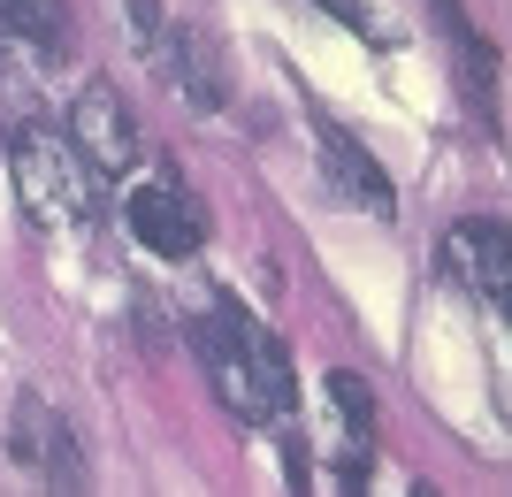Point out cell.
Instances as JSON below:
<instances>
[{
    "label": "cell",
    "instance_id": "ba28073f",
    "mask_svg": "<svg viewBox=\"0 0 512 497\" xmlns=\"http://www.w3.org/2000/svg\"><path fill=\"white\" fill-rule=\"evenodd\" d=\"M153 69H161V77L192 100V108H207V115L230 100V92H222V69H214L207 31H192V23H169V46H161V62H153Z\"/></svg>",
    "mask_w": 512,
    "mask_h": 497
},
{
    "label": "cell",
    "instance_id": "6da1fadb",
    "mask_svg": "<svg viewBox=\"0 0 512 497\" xmlns=\"http://www.w3.org/2000/svg\"><path fill=\"white\" fill-rule=\"evenodd\" d=\"M192 352L207 368L214 398L245 421V429H283L291 406H299V375H291V352H283L276 329H260L245 306L207 299L192 314Z\"/></svg>",
    "mask_w": 512,
    "mask_h": 497
},
{
    "label": "cell",
    "instance_id": "52a82bcc",
    "mask_svg": "<svg viewBox=\"0 0 512 497\" xmlns=\"http://www.w3.org/2000/svg\"><path fill=\"white\" fill-rule=\"evenodd\" d=\"M321 169H329V184H337V199L344 207H367L375 222H390L398 215V192H390V176H383V161L352 138V130H337V123H321Z\"/></svg>",
    "mask_w": 512,
    "mask_h": 497
},
{
    "label": "cell",
    "instance_id": "5b68a950",
    "mask_svg": "<svg viewBox=\"0 0 512 497\" xmlns=\"http://www.w3.org/2000/svg\"><path fill=\"white\" fill-rule=\"evenodd\" d=\"M8 452H16L39 482H54V490H85V459H77V436H69V421L46 406L39 390H23V398H16V429H8Z\"/></svg>",
    "mask_w": 512,
    "mask_h": 497
},
{
    "label": "cell",
    "instance_id": "7a4b0ae2",
    "mask_svg": "<svg viewBox=\"0 0 512 497\" xmlns=\"http://www.w3.org/2000/svg\"><path fill=\"white\" fill-rule=\"evenodd\" d=\"M8 176H16V199L39 230H77V222L100 215V169H92L77 138L54 123H16L8 130Z\"/></svg>",
    "mask_w": 512,
    "mask_h": 497
},
{
    "label": "cell",
    "instance_id": "8992f818",
    "mask_svg": "<svg viewBox=\"0 0 512 497\" xmlns=\"http://www.w3.org/2000/svg\"><path fill=\"white\" fill-rule=\"evenodd\" d=\"M444 268L459 291H474L482 306H505L512 291V253H505V222L497 215H467L444 230Z\"/></svg>",
    "mask_w": 512,
    "mask_h": 497
},
{
    "label": "cell",
    "instance_id": "9c48e42d",
    "mask_svg": "<svg viewBox=\"0 0 512 497\" xmlns=\"http://www.w3.org/2000/svg\"><path fill=\"white\" fill-rule=\"evenodd\" d=\"M0 23H8L16 39H31L39 54H62V46H69V16H62V0H0Z\"/></svg>",
    "mask_w": 512,
    "mask_h": 497
},
{
    "label": "cell",
    "instance_id": "30bf717a",
    "mask_svg": "<svg viewBox=\"0 0 512 497\" xmlns=\"http://www.w3.org/2000/svg\"><path fill=\"white\" fill-rule=\"evenodd\" d=\"M329 406L344 413V444H352V452H367V429H375V390H367L352 368H337V375H329Z\"/></svg>",
    "mask_w": 512,
    "mask_h": 497
},
{
    "label": "cell",
    "instance_id": "8fae6325",
    "mask_svg": "<svg viewBox=\"0 0 512 497\" xmlns=\"http://www.w3.org/2000/svg\"><path fill=\"white\" fill-rule=\"evenodd\" d=\"M321 8H329L337 23H352V31H367V39H383V23L367 16V0H321Z\"/></svg>",
    "mask_w": 512,
    "mask_h": 497
},
{
    "label": "cell",
    "instance_id": "277c9868",
    "mask_svg": "<svg viewBox=\"0 0 512 497\" xmlns=\"http://www.w3.org/2000/svg\"><path fill=\"white\" fill-rule=\"evenodd\" d=\"M69 138H77V153H85L100 176H123L130 161H138V115H130V100L115 92V77H92L77 100H69Z\"/></svg>",
    "mask_w": 512,
    "mask_h": 497
},
{
    "label": "cell",
    "instance_id": "3957f363",
    "mask_svg": "<svg viewBox=\"0 0 512 497\" xmlns=\"http://www.w3.org/2000/svg\"><path fill=\"white\" fill-rule=\"evenodd\" d=\"M123 222H130V238L146 245L153 260H192L199 245H207V199L192 192V176L176 169V161L146 169L123 192Z\"/></svg>",
    "mask_w": 512,
    "mask_h": 497
}]
</instances>
